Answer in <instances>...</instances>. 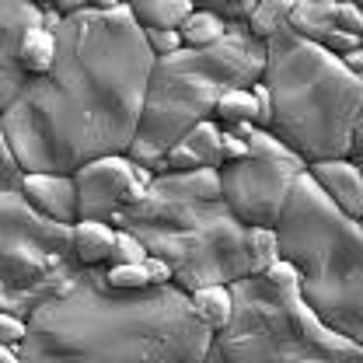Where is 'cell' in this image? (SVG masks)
<instances>
[{
  "label": "cell",
  "instance_id": "34",
  "mask_svg": "<svg viewBox=\"0 0 363 363\" xmlns=\"http://www.w3.org/2000/svg\"><path fill=\"white\" fill-rule=\"evenodd\" d=\"M143 269H147L150 286H172V283H175V272H172V266H168V262H161V259H154V255H147Z\"/></svg>",
  "mask_w": 363,
  "mask_h": 363
},
{
  "label": "cell",
  "instance_id": "20",
  "mask_svg": "<svg viewBox=\"0 0 363 363\" xmlns=\"http://www.w3.org/2000/svg\"><path fill=\"white\" fill-rule=\"evenodd\" d=\"M179 35H182V45H185V49H210V45H217L227 35V21L217 18L213 11H206V7H196V11L182 21Z\"/></svg>",
  "mask_w": 363,
  "mask_h": 363
},
{
  "label": "cell",
  "instance_id": "30",
  "mask_svg": "<svg viewBox=\"0 0 363 363\" xmlns=\"http://www.w3.org/2000/svg\"><path fill=\"white\" fill-rule=\"evenodd\" d=\"M143 35H147V45H150L154 60L172 56V52H179V49H182V35H179V32H143Z\"/></svg>",
  "mask_w": 363,
  "mask_h": 363
},
{
  "label": "cell",
  "instance_id": "21",
  "mask_svg": "<svg viewBox=\"0 0 363 363\" xmlns=\"http://www.w3.org/2000/svg\"><path fill=\"white\" fill-rule=\"evenodd\" d=\"M213 123H217L220 130H227V126H238V123H255V126H259V105H255L252 91H245V88L227 91L224 98L217 101Z\"/></svg>",
  "mask_w": 363,
  "mask_h": 363
},
{
  "label": "cell",
  "instance_id": "12",
  "mask_svg": "<svg viewBox=\"0 0 363 363\" xmlns=\"http://www.w3.org/2000/svg\"><path fill=\"white\" fill-rule=\"evenodd\" d=\"M220 133H224V130H220L213 119L192 126V130L164 154L168 175H189V172H203V168L220 172V164H224V157H220Z\"/></svg>",
  "mask_w": 363,
  "mask_h": 363
},
{
  "label": "cell",
  "instance_id": "9",
  "mask_svg": "<svg viewBox=\"0 0 363 363\" xmlns=\"http://www.w3.org/2000/svg\"><path fill=\"white\" fill-rule=\"evenodd\" d=\"M252 157L220 164V196L227 210L245 227H269L276 230L286 196L294 182L308 172V164L283 147L269 130H255L248 140Z\"/></svg>",
  "mask_w": 363,
  "mask_h": 363
},
{
  "label": "cell",
  "instance_id": "1",
  "mask_svg": "<svg viewBox=\"0 0 363 363\" xmlns=\"http://www.w3.org/2000/svg\"><path fill=\"white\" fill-rule=\"evenodd\" d=\"M154 52L130 4H88L63 18L52 70L28 81L0 116L25 175H74L98 157H126L140 130Z\"/></svg>",
  "mask_w": 363,
  "mask_h": 363
},
{
  "label": "cell",
  "instance_id": "3",
  "mask_svg": "<svg viewBox=\"0 0 363 363\" xmlns=\"http://www.w3.org/2000/svg\"><path fill=\"white\" fill-rule=\"evenodd\" d=\"M116 230L143 241L147 255L168 262L182 294L248 279V227L227 210L220 172L157 175L133 210L112 217Z\"/></svg>",
  "mask_w": 363,
  "mask_h": 363
},
{
  "label": "cell",
  "instance_id": "15",
  "mask_svg": "<svg viewBox=\"0 0 363 363\" xmlns=\"http://www.w3.org/2000/svg\"><path fill=\"white\" fill-rule=\"evenodd\" d=\"M70 234H74V259H77V266H84V269L108 266L112 248H116V227L105 224V220H77L70 227Z\"/></svg>",
  "mask_w": 363,
  "mask_h": 363
},
{
  "label": "cell",
  "instance_id": "17",
  "mask_svg": "<svg viewBox=\"0 0 363 363\" xmlns=\"http://www.w3.org/2000/svg\"><path fill=\"white\" fill-rule=\"evenodd\" d=\"M130 7L143 32H179L182 21L196 11L192 0H140Z\"/></svg>",
  "mask_w": 363,
  "mask_h": 363
},
{
  "label": "cell",
  "instance_id": "39",
  "mask_svg": "<svg viewBox=\"0 0 363 363\" xmlns=\"http://www.w3.org/2000/svg\"><path fill=\"white\" fill-rule=\"evenodd\" d=\"M360 49H363V32H360Z\"/></svg>",
  "mask_w": 363,
  "mask_h": 363
},
{
  "label": "cell",
  "instance_id": "6",
  "mask_svg": "<svg viewBox=\"0 0 363 363\" xmlns=\"http://www.w3.org/2000/svg\"><path fill=\"white\" fill-rule=\"evenodd\" d=\"M279 259L297 269L304 304L332 332L363 346V224L346 217L308 172L294 182L276 224Z\"/></svg>",
  "mask_w": 363,
  "mask_h": 363
},
{
  "label": "cell",
  "instance_id": "13",
  "mask_svg": "<svg viewBox=\"0 0 363 363\" xmlns=\"http://www.w3.org/2000/svg\"><path fill=\"white\" fill-rule=\"evenodd\" d=\"M25 196L35 213L63 227H74L77 217V185L74 175H25Z\"/></svg>",
  "mask_w": 363,
  "mask_h": 363
},
{
  "label": "cell",
  "instance_id": "19",
  "mask_svg": "<svg viewBox=\"0 0 363 363\" xmlns=\"http://www.w3.org/2000/svg\"><path fill=\"white\" fill-rule=\"evenodd\" d=\"M52 60H56V35L52 32H43L39 25L25 32V39L18 45V63L25 70L28 81H39L52 70Z\"/></svg>",
  "mask_w": 363,
  "mask_h": 363
},
{
  "label": "cell",
  "instance_id": "37",
  "mask_svg": "<svg viewBox=\"0 0 363 363\" xmlns=\"http://www.w3.org/2000/svg\"><path fill=\"white\" fill-rule=\"evenodd\" d=\"M255 130H259V126H255V123H238V126H227L224 133L238 136V140H245V143H248V140H252V133H255Z\"/></svg>",
  "mask_w": 363,
  "mask_h": 363
},
{
  "label": "cell",
  "instance_id": "27",
  "mask_svg": "<svg viewBox=\"0 0 363 363\" xmlns=\"http://www.w3.org/2000/svg\"><path fill=\"white\" fill-rule=\"evenodd\" d=\"M262 279L269 283L272 290H279V294H286V290H297V269L286 262V259H279V262H272L269 269L262 272Z\"/></svg>",
  "mask_w": 363,
  "mask_h": 363
},
{
  "label": "cell",
  "instance_id": "35",
  "mask_svg": "<svg viewBox=\"0 0 363 363\" xmlns=\"http://www.w3.org/2000/svg\"><path fill=\"white\" fill-rule=\"evenodd\" d=\"M346 161L363 168V112H360V119H357V126H353V136H350V154H346Z\"/></svg>",
  "mask_w": 363,
  "mask_h": 363
},
{
  "label": "cell",
  "instance_id": "8",
  "mask_svg": "<svg viewBox=\"0 0 363 363\" xmlns=\"http://www.w3.org/2000/svg\"><path fill=\"white\" fill-rule=\"evenodd\" d=\"M21 182L25 172L0 133V315L14 318H28L81 269L70 227L35 213Z\"/></svg>",
  "mask_w": 363,
  "mask_h": 363
},
{
  "label": "cell",
  "instance_id": "4",
  "mask_svg": "<svg viewBox=\"0 0 363 363\" xmlns=\"http://www.w3.org/2000/svg\"><path fill=\"white\" fill-rule=\"evenodd\" d=\"M262 84L272 94L269 133L304 164L350 154V136L363 112V81L339 56L283 25L266 39Z\"/></svg>",
  "mask_w": 363,
  "mask_h": 363
},
{
  "label": "cell",
  "instance_id": "7",
  "mask_svg": "<svg viewBox=\"0 0 363 363\" xmlns=\"http://www.w3.org/2000/svg\"><path fill=\"white\" fill-rule=\"evenodd\" d=\"M234 315L203 363H363V346L332 332L301 290H272L262 276L230 283Z\"/></svg>",
  "mask_w": 363,
  "mask_h": 363
},
{
  "label": "cell",
  "instance_id": "28",
  "mask_svg": "<svg viewBox=\"0 0 363 363\" xmlns=\"http://www.w3.org/2000/svg\"><path fill=\"white\" fill-rule=\"evenodd\" d=\"M335 28L360 39V32H363V7L360 4H350V0H346V4H335Z\"/></svg>",
  "mask_w": 363,
  "mask_h": 363
},
{
  "label": "cell",
  "instance_id": "32",
  "mask_svg": "<svg viewBox=\"0 0 363 363\" xmlns=\"http://www.w3.org/2000/svg\"><path fill=\"white\" fill-rule=\"evenodd\" d=\"M252 98H255V105H259V130H269L272 126V94L269 88L259 81V84H252Z\"/></svg>",
  "mask_w": 363,
  "mask_h": 363
},
{
  "label": "cell",
  "instance_id": "26",
  "mask_svg": "<svg viewBox=\"0 0 363 363\" xmlns=\"http://www.w3.org/2000/svg\"><path fill=\"white\" fill-rule=\"evenodd\" d=\"M255 4L259 0H213V4H206V11L224 18L227 25H248V18L255 14Z\"/></svg>",
  "mask_w": 363,
  "mask_h": 363
},
{
  "label": "cell",
  "instance_id": "29",
  "mask_svg": "<svg viewBox=\"0 0 363 363\" xmlns=\"http://www.w3.org/2000/svg\"><path fill=\"white\" fill-rule=\"evenodd\" d=\"M25 339V318L0 315V350H21Z\"/></svg>",
  "mask_w": 363,
  "mask_h": 363
},
{
  "label": "cell",
  "instance_id": "23",
  "mask_svg": "<svg viewBox=\"0 0 363 363\" xmlns=\"http://www.w3.org/2000/svg\"><path fill=\"white\" fill-rule=\"evenodd\" d=\"M272 262H279V238L269 227H248V266L252 276H262Z\"/></svg>",
  "mask_w": 363,
  "mask_h": 363
},
{
  "label": "cell",
  "instance_id": "22",
  "mask_svg": "<svg viewBox=\"0 0 363 363\" xmlns=\"http://www.w3.org/2000/svg\"><path fill=\"white\" fill-rule=\"evenodd\" d=\"M290 11H294V0H259L255 4V14L248 18V32L259 43H266L272 32H279L290 21Z\"/></svg>",
  "mask_w": 363,
  "mask_h": 363
},
{
  "label": "cell",
  "instance_id": "41",
  "mask_svg": "<svg viewBox=\"0 0 363 363\" xmlns=\"http://www.w3.org/2000/svg\"><path fill=\"white\" fill-rule=\"evenodd\" d=\"M360 7H363V4H360Z\"/></svg>",
  "mask_w": 363,
  "mask_h": 363
},
{
  "label": "cell",
  "instance_id": "40",
  "mask_svg": "<svg viewBox=\"0 0 363 363\" xmlns=\"http://www.w3.org/2000/svg\"><path fill=\"white\" fill-rule=\"evenodd\" d=\"M360 175H363V168H360Z\"/></svg>",
  "mask_w": 363,
  "mask_h": 363
},
{
  "label": "cell",
  "instance_id": "24",
  "mask_svg": "<svg viewBox=\"0 0 363 363\" xmlns=\"http://www.w3.org/2000/svg\"><path fill=\"white\" fill-rule=\"evenodd\" d=\"M143 262H147L143 241L136 234H130V230H116V248H112L108 266H143Z\"/></svg>",
  "mask_w": 363,
  "mask_h": 363
},
{
  "label": "cell",
  "instance_id": "31",
  "mask_svg": "<svg viewBox=\"0 0 363 363\" xmlns=\"http://www.w3.org/2000/svg\"><path fill=\"white\" fill-rule=\"evenodd\" d=\"M321 49H328L332 56H339V60H342V56H350L353 49H360V39H357V35H350V32H339V28H335V32L321 43Z\"/></svg>",
  "mask_w": 363,
  "mask_h": 363
},
{
  "label": "cell",
  "instance_id": "25",
  "mask_svg": "<svg viewBox=\"0 0 363 363\" xmlns=\"http://www.w3.org/2000/svg\"><path fill=\"white\" fill-rule=\"evenodd\" d=\"M105 279H108L112 290H126V294H136V290H147L150 286L143 266H108Z\"/></svg>",
  "mask_w": 363,
  "mask_h": 363
},
{
  "label": "cell",
  "instance_id": "36",
  "mask_svg": "<svg viewBox=\"0 0 363 363\" xmlns=\"http://www.w3.org/2000/svg\"><path fill=\"white\" fill-rule=\"evenodd\" d=\"M342 63H346L350 74H357V77L363 81V49H353L350 56H342Z\"/></svg>",
  "mask_w": 363,
  "mask_h": 363
},
{
  "label": "cell",
  "instance_id": "5",
  "mask_svg": "<svg viewBox=\"0 0 363 363\" xmlns=\"http://www.w3.org/2000/svg\"><path fill=\"white\" fill-rule=\"evenodd\" d=\"M266 74V43L248 25H227V35L210 49H185L154 60L140 130L130 147V161L154 172V164L192 126L213 119L227 91L252 88Z\"/></svg>",
  "mask_w": 363,
  "mask_h": 363
},
{
  "label": "cell",
  "instance_id": "11",
  "mask_svg": "<svg viewBox=\"0 0 363 363\" xmlns=\"http://www.w3.org/2000/svg\"><path fill=\"white\" fill-rule=\"evenodd\" d=\"M43 18V7L32 0H0V116L21 98L28 84L21 63H18V45L28 28H35Z\"/></svg>",
  "mask_w": 363,
  "mask_h": 363
},
{
  "label": "cell",
  "instance_id": "14",
  "mask_svg": "<svg viewBox=\"0 0 363 363\" xmlns=\"http://www.w3.org/2000/svg\"><path fill=\"white\" fill-rule=\"evenodd\" d=\"M308 179L353 220H363V175L357 164H350L346 157L339 161H318L308 164Z\"/></svg>",
  "mask_w": 363,
  "mask_h": 363
},
{
  "label": "cell",
  "instance_id": "2",
  "mask_svg": "<svg viewBox=\"0 0 363 363\" xmlns=\"http://www.w3.org/2000/svg\"><path fill=\"white\" fill-rule=\"evenodd\" d=\"M108 266L74 279L25 318L21 363H203L213 332L179 286L112 290Z\"/></svg>",
  "mask_w": 363,
  "mask_h": 363
},
{
  "label": "cell",
  "instance_id": "18",
  "mask_svg": "<svg viewBox=\"0 0 363 363\" xmlns=\"http://www.w3.org/2000/svg\"><path fill=\"white\" fill-rule=\"evenodd\" d=\"M189 304H192V315L199 318L213 335L224 332L230 315H234V294H230V286H203V290L189 294Z\"/></svg>",
  "mask_w": 363,
  "mask_h": 363
},
{
  "label": "cell",
  "instance_id": "10",
  "mask_svg": "<svg viewBox=\"0 0 363 363\" xmlns=\"http://www.w3.org/2000/svg\"><path fill=\"white\" fill-rule=\"evenodd\" d=\"M74 185H77V217L105 224H112L116 213L133 210L147 196V185L140 182L130 157H98L81 172H74Z\"/></svg>",
  "mask_w": 363,
  "mask_h": 363
},
{
  "label": "cell",
  "instance_id": "42",
  "mask_svg": "<svg viewBox=\"0 0 363 363\" xmlns=\"http://www.w3.org/2000/svg\"><path fill=\"white\" fill-rule=\"evenodd\" d=\"M360 224H363V220H360Z\"/></svg>",
  "mask_w": 363,
  "mask_h": 363
},
{
  "label": "cell",
  "instance_id": "33",
  "mask_svg": "<svg viewBox=\"0 0 363 363\" xmlns=\"http://www.w3.org/2000/svg\"><path fill=\"white\" fill-rule=\"evenodd\" d=\"M220 157H224V164H234V161L252 157V150H248L245 140H238V136H230V133H220Z\"/></svg>",
  "mask_w": 363,
  "mask_h": 363
},
{
  "label": "cell",
  "instance_id": "38",
  "mask_svg": "<svg viewBox=\"0 0 363 363\" xmlns=\"http://www.w3.org/2000/svg\"><path fill=\"white\" fill-rule=\"evenodd\" d=\"M0 363H21L18 350H0Z\"/></svg>",
  "mask_w": 363,
  "mask_h": 363
},
{
  "label": "cell",
  "instance_id": "16",
  "mask_svg": "<svg viewBox=\"0 0 363 363\" xmlns=\"http://www.w3.org/2000/svg\"><path fill=\"white\" fill-rule=\"evenodd\" d=\"M286 25L294 28V35L321 45L335 32V0H294Z\"/></svg>",
  "mask_w": 363,
  "mask_h": 363
}]
</instances>
